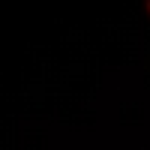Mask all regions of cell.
Returning a JSON list of instances; mask_svg holds the SVG:
<instances>
[{
	"label": "cell",
	"mask_w": 150,
	"mask_h": 150,
	"mask_svg": "<svg viewBox=\"0 0 150 150\" xmlns=\"http://www.w3.org/2000/svg\"><path fill=\"white\" fill-rule=\"evenodd\" d=\"M147 12H150V0H147Z\"/></svg>",
	"instance_id": "cell-1"
}]
</instances>
